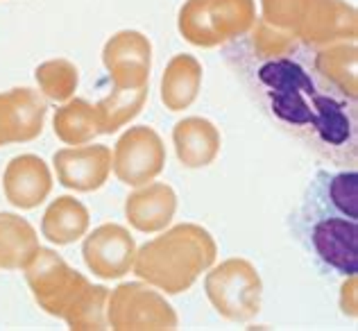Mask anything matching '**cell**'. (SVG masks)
Wrapping results in <instances>:
<instances>
[{"label": "cell", "mask_w": 358, "mask_h": 331, "mask_svg": "<svg viewBox=\"0 0 358 331\" xmlns=\"http://www.w3.org/2000/svg\"><path fill=\"white\" fill-rule=\"evenodd\" d=\"M358 14L356 7L345 0H308L306 12L297 27V41L310 48L356 41Z\"/></svg>", "instance_id": "10"}, {"label": "cell", "mask_w": 358, "mask_h": 331, "mask_svg": "<svg viewBox=\"0 0 358 331\" xmlns=\"http://www.w3.org/2000/svg\"><path fill=\"white\" fill-rule=\"evenodd\" d=\"M102 64L116 89L148 87L152 69V43L138 30H120L102 48Z\"/></svg>", "instance_id": "9"}, {"label": "cell", "mask_w": 358, "mask_h": 331, "mask_svg": "<svg viewBox=\"0 0 358 331\" xmlns=\"http://www.w3.org/2000/svg\"><path fill=\"white\" fill-rule=\"evenodd\" d=\"M48 105L39 91L18 87L0 93V148L30 143L43 132Z\"/></svg>", "instance_id": "12"}, {"label": "cell", "mask_w": 358, "mask_h": 331, "mask_svg": "<svg viewBox=\"0 0 358 331\" xmlns=\"http://www.w3.org/2000/svg\"><path fill=\"white\" fill-rule=\"evenodd\" d=\"M308 0H261V21H266L268 25L284 30L288 34L297 32V27L301 23V16L306 12ZM297 39V36H295Z\"/></svg>", "instance_id": "26"}, {"label": "cell", "mask_w": 358, "mask_h": 331, "mask_svg": "<svg viewBox=\"0 0 358 331\" xmlns=\"http://www.w3.org/2000/svg\"><path fill=\"white\" fill-rule=\"evenodd\" d=\"M204 290L215 314L229 323H250L259 316L263 281L257 266L248 259L234 257L206 270Z\"/></svg>", "instance_id": "4"}, {"label": "cell", "mask_w": 358, "mask_h": 331, "mask_svg": "<svg viewBox=\"0 0 358 331\" xmlns=\"http://www.w3.org/2000/svg\"><path fill=\"white\" fill-rule=\"evenodd\" d=\"M202 64L193 55H175L162 75V102L168 111H184L200 96Z\"/></svg>", "instance_id": "17"}, {"label": "cell", "mask_w": 358, "mask_h": 331, "mask_svg": "<svg viewBox=\"0 0 358 331\" xmlns=\"http://www.w3.org/2000/svg\"><path fill=\"white\" fill-rule=\"evenodd\" d=\"M57 182L75 193H91L107 184L111 175V150L107 146H71L52 157Z\"/></svg>", "instance_id": "11"}, {"label": "cell", "mask_w": 358, "mask_h": 331, "mask_svg": "<svg viewBox=\"0 0 358 331\" xmlns=\"http://www.w3.org/2000/svg\"><path fill=\"white\" fill-rule=\"evenodd\" d=\"M173 146L179 164L186 168H206L220 155V132L209 118L188 116L173 129Z\"/></svg>", "instance_id": "16"}, {"label": "cell", "mask_w": 358, "mask_h": 331, "mask_svg": "<svg viewBox=\"0 0 358 331\" xmlns=\"http://www.w3.org/2000/svg\"><path fill=\"white\" fill-rule=\"evenodd\" d=\"M107 302H109V288L91 283L75 302L73 309L62 320L71 331H102L109 329L107 323Z\"/></svg>", "instance_id": "23"}, {"label": "cell", "mask_w": 358, "mask_h": 331, "mask_svg": "<svg viewBox=\"0 0 358 331\" xmlns=\"http://www.w3.org/2000/svg\"><path fill=\"white\" fill-rule=\"evenodd\" d=\"M218 259V245L202 225L184 223L136 248L131 272L164 295L186 293Z\"/></svg>", "instance_id": "1"}, {"label": "cell", "mask_w": 358, "mask_h": 331, "mask_svg": "<svg viewBox=\"0 0 358 331\" xmlns=\"http://www.w3.org/2000/svg\"><path fill=\"white\" fill-rule=\"evenodd\" d=\"M177 213V193L164 182L138 186L125 200V218L141 234H159L171 227Z\"/></svg>", "instance_id": "14"}, {"label": "cell", "mask_w": 358, "mask_h": 331, "mask_svg": "<svg viewBox=\"0 0 358 331\" xmlns=\"http://www.w3.org/2000/svg\"><path fill=\"white\" fill-rule=\"evenodd\" d=\"M166 168V146L152 127H129L111 153V170L125 186L138 188L155 182Z\"/></svg>", "instance_id": "7"}, {"label": "cell", "mask_w": 358, "mask_h": 331, "mask_svg": "<svg viewBox=\"0 0 358 331\" xmlns=\"http://www.w3.org/2000/svg\"><path fill=\"white\" fill-rule=\"evenodd\" d=\"M82 257L93 277L105 281L122 279L131 272L136 257V241L127 227L116 223H105L96 227L91 234L87 232L82 245Z\"/></svg>", "instance_id": "8"}, {"label": "cell", "mask_w": 358, "mask_h": 331, "mask_svg": "<svg viewBox=\"0 0 358 331\" xmlns=\"http://www.w3.org/2000/svg\"><path fill=\"white\" fill-rule=\"evenodd\" d=\"M7 202L21 211L36 209L48 200L52 191V173L48 164L36 155H18L7 164L3 175Z\"/></svg>", "instance_id": "13"}, {"label": "cell", "mask_w": 358, "mask_h": 331, "mask_svg": "<svg viewBox=\"0 0 358 331\" xmlns=\"http://www.w3.org/2000/svg\"><path fill=\"white\" fill-rule=\"evenodd\" d=\"M315 71L334 87L356 100L358 96V50L356 41H341L320 48L315 55Z\"/></svg>", "instance_id": "20"}, {"label": "cell", "mask_w": 358, "mask_h": 331, "mask_svg": "<svg viewBox=\"0 0 358 331\" xmlns=\"http://www.w3.org/2000/svg\"><path fill=\"white\" fill-rule=\"evenodd\" d=\"M356 173H350V175H338L334 182H331V200L334 204L341 209L343 213L350 216L352 220H356L358 216V193H356Z\"/></svg>", "instance_id": "27"}, {"label": "cell", "mask_w": 358, "mask_h": 331, "mask_svg": "<svg viewBox=\"0 0 358 331\" xmlns=\"http://www.w3.org/2000/svg\"><path fill=\"white\" fill-rule=\"evenodd\" d=\"M257 21L254 0H186L177 27L184 41L197 48H215L245 36Z\"/></svg>", "instance_id": "3"}, {"label": "cell", "mask_w": 358, "mask_h": 331, "mask_svg": "<svg viewBox=\"0 0 358 331\" xmlns=\"http://www.w3.org/2000/svg\"><path fill=\"white\" fill-rule=\"evenodd\" d=\"M313 245L327 266L343 275L358 272V227L356 220L327 218L320 220L313 230Z\"/></svg>", "instance_id": "15"}, {"label": "cell", "mask_w": 358, "mask_h": 331, "mask_svg": "<svg viewBox=\"0 0 358 331\" xmlns=\"http://www.w3.org/2000/svg\"><path fill=\"white\" fill-rule=\"evenodd\" d=\"M107 323L114 331H173L179 318L162 290L145 281H125L109 290Z\"/></svg>", "instance_id": "5"}, {"label": "cell", "mask_w": 358, "mask_h": 331, "mask_svg": "<svg viewBox=\"0 0 358 331\" xmlns=\"http://www.w3.org/2000/svg\"><path fill=\"white\" fill-rule=\"evenodd\" d=\"M91 227L89 209L73 195L52 200L41 218V234L52 245H71L87 236Z\"/></svg>", "instance_id": "18"}, {"label": "cell", "mask_w": 358, "mask_h": 331, "mask_svg": "<svg viewBox=\"0 0 358 331\" xmlns=\"http://www.w3.org/2000/svg\"><path fill=\"white\" fill-rule=\"evenodd\" d=\"M39 248V236L30 223L16 213H0V270H25Z\"/></svg>", "instance_id": "19"}, {"label": "cell", "mask_w": 358, "mask_h": 331, "mask_svg": "<svg viewBox=\"0 0 358 331\" xmlns=\"http://www.w3.org/2000/svg\"><path fill=\"white\" fill-rule=\"evenodd\" d=\"M25 281L34 302L52 318H64L91 281L71 268L55 250L39 248L25 268Z\"/></svg>", "instance_id": "6"}, {"label": "cell", "mask_w": 358, "mask_h": 331, "mask_svg": "<svg viewBox=\"0 0 358 331\" xmlns=\"http://www.w3.org/2000/svg\"><path fill=\"white\" fill-rule=\"evenodd\" d=\"M34 80L39 84V93H43V98L52 102H66L78 91L80 71L69 59H48L36 66Z\"/></svg>", "instance_id": "24"}, {"label": "cell", "mask_w": 358, "mask_h": 331, "mask_svg": "<svg viewBox=\"0 0 358 331\" xmlns=\"http://www.w3.org/2000/svg\"><path fill=\"white\" fill-rule=\"evenodd\" d=\"M148 100V87L141 89H116L102 98L96 111L100 120L102 134H114L120 127H125L129 120H134Z\"/></svg>", "instance_id": "22"}, {"label": "cell", "mask_w": 358, "mask_h": 331, "mask_svg": "<svg viewBox=\"0 0 358 331\" xmlns=\"http://www.w3.org/2000/svg\"><path fill=\"white\" fill-rule=\"evenodd\" d=\"M259 80L270 89L272 109L295 125L313 122L327 143H343L350 122L331 98L317 96L306 73L286 57L272 59L259 71Z\"/></svg>", "instance_id": "2"}, {"label": "cell", "mask_w": 358, "mask_h": 331, "mask_svg": "<svg viewBox=\"0 0 358 331\" xmlns=\"http://www.w3.org/2000/svg\"><path fill=\"white\" fill-rule=\"evenodd\" d=\"M252 48L259 57H270V59H281V57L290 55L297 48V39L293 34H288L284 30L268 25L266 21H261L257 16V21L252 25Z\"/></svg>", "instance_id": "25"}, {"label": "cell", "mask_w": 358, "mask_h": 331, "mask_svg": "<svg viewBox=\"0 0 358 331\" xmlns=\"http://www.w3.org/2000/svg\"><path fill=\"white\" fill-rule=\"evenodd\" d=\"M343 314L356 318V275H350V281L343 283V297H341Z\"/></svg>", "instance_id": "28"}, {"label": "cell", "mask_w": 358, "mask_h": 331, "mask_svg": "<svg viewBox=\"0 0 358 331\" xmlns=\"http://www.w3.org/2000/svg\"><path fill=\"white\" fill-rule=\"evenodd\" d=\"M52 129H55V136L66 146H87L96 136L102 134L96 105H91V102L82 98L66 100L64 105L55 111Z\"/></svg>", "instance_id": "21"}]
</instances>
